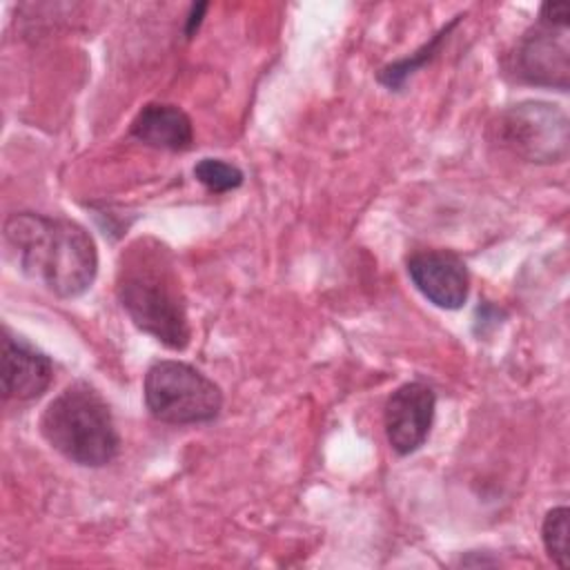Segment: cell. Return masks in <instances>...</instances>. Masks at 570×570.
I'll return each instance as SVG.
<instances>
[{
  "label": "cell",
  "instance_id": "obj_14",
  "mask_svg": "<svg viewBox=\"0 0 570 570\" xmlns=\"http://www.w3.org/2000/svg\"><path fill=\"white\" fill-rule=\"evenodd\" d=\"M207 7H209L207 2L191 4L189 13H187V22H185V36H187V38H191V36L198 31V27H200V22H203V16H205Z\"/></svg>",
  "mask_w": 570,
  "mask_h": 570
},
{
  "label": "cell",
  "instance_id": "obj_12",
  "mask_svg": "<svg viewBox=\"0 0 570 570\" xmlns=\"http://www.w3.org/2000/svg\"><path fill=\"white\" fill-rule=\"evenodd\" d=\"M568 521H570V510L566 505H557L546 512L543 523H541V539L548 557L559 566L568 568L570 566V552H568Z\"/></svg>",
  "mask_w": 570,
  "mask_h": 570
},
{
  "label": "cell",
  "instance_id": "obj_4",
  "mask_svg": "<svg viewBox=\"0 0 570 570\" xmlns=\"http://www.w3.org/2000/svg\"><path fill=\"white\" fill-rule=\"evenodd\" d=\"M142 394L149 414L169 425L209 423L223 410L220 387L194 365L174 358L149 365Z\"/></svg>",
  "mask_w": 570,
  "mask_h": 570
},
{
  "label": "cell",
  "instance_id": "obj_5",
  "mask_svg": "<svg viewBox=\"0 0 570 570\" xmlns=\"http://www.w3.org/2000/svg\"><path fill=\"white\" fill-rule=\"evenodd\" d=\"M492 131L501 147L528 163L552 165L568 158L570 125L559 105L546 100L510 105L499 111Z\"/></svg>",
  "mask_w": 570,
  "mask_h": 570
},
{
  "label": "cell",
  "instance_id": "obj_6",
  "mask_svg": "<svg viewBox=\"0 0 570 570\" xmlns=\"http://www.w3.org/2000/svg\"><path fill=\"white\" fill-rule=\"evenodd\" d=\"M510 71L517 80L566 91L570 85L568 4L546 2L537 22L521 36L510 56Z\"/></svg>",
  "mask_w": 570,
  "mask_h": 570
},
{
  "label": "cell",
  "instance_id": "obj_9",
  "mask_svg": "<svg viewBox=\"0 0 570 570\" xmlns=\"http://www.w3.org/2000/svg\"><path fill=\"white\" fill-rule=\"evenodd\" d=\"M53 381L51 358L7 327L2 332V394L13 401H33Z\"/></svg>",
  "mask_w": 570,
  "mask_h": 570
},
{
  "label": "cell",
  "instance_id": "obj_10",
  "mask_svg": "<svg viewBox=\"0 0 570 570\" xmlns=\"http://www.w3.org/2000/svg\"><path fill=\"white\" fill-rule=\"evenodd\" d=\"M129 134L147 147L163 151H185L194 142V125L189 116L167 102L145 105L129 125Z\"/></svg>",
  "mask_w": 570,
  "mask_h": 570
},
{
  "label": "cell",
  "instance_id": "obj_2",
  "mask_svg": "<svg viewBox=\"0 0 570 570\" xmlns=\"http://www.w3.org/2000/svg\"><path fill=\"white\" fill-rule=\"evenodd\" d=\"M116 296L131 323L169 350L191 341L187 301L169 247L156 238L134 240L120 256Z\"/></svg>",
  "mask_w": 570,
  "mask_h": 570
},
{
  "label": "cell",
  "instance_id": "obj_1",
  "mask_svg": "<svg viewBox=\"0 0 570 570\" xmlns=\"http://www.w3.org/2000/svg\"><path fill=\"white\" fill-rule=\"evenodd\" d=\"M9 258L60 298L85 294L98 274V249L76 220L36 212L9 214L2 227Z\"/></svg>",
  "mask_w": 570,
  "mask_h": 570
},
{
  "label": "cell",
  "instance_id": "obj_3",
  "mask_svg": "<svg viewBox=\"0 0 570 570\" xmlns=\"http://www.w3.org/2000/svg\"><path fill=\"white\" fill-rule=\"evenodd\" d=\"M40 434L67 461L85 468H102L120 450V436L107 401L85 381L67 385L45 407Z\"/></svg>",
  "mask_w": 570,
  "mask_h": 570
},
{
  "label": "cell",
  "instance_id": "obj_7",
  "mask_svg": "<svg viewBox=\"0 0 570 570\" xmlns=\"http://www.w3.org/2000/svg\"><path fill=\"white\" fill-rule=\"evenodd\" d=\"M436 410V394L428 383L410 381L396 387L383 410V425L390 448L405 456L416 452L430 434Z\"/></svg>",
  "mask_w": 570,
  "mask_h": 570
},
{
  "label": "cell",
  "instance_id": "obj_8",
  "mask_svg": "<svg viewBox=\"0 0 570 570\" xmlns=\"http://www.w3.org/2000/svg\"><path fill=\"white\" fill-rule=\"evenodd\" d=\"M407 276L414 287L441 309H459L470 294L465 263L448 249H421L407 261Z\"/></svg>",
  "mask_w": 570,
  "mask_h": 570
},
{
  "label": "cell",
  "instance_id": "obj_11",
  "mask_svg": "<svg viewBox=\"0 0 570 570\" xmlns=\"http://www.w3.org/2000/svg\"><path fill=\"white\" fill-rule=\"evenodd\" d=\"M459 20H461V16H456L450 24L441 27V31L434 33V38H432L430 42H425L419 51H414L410 58H401V60L390 62L387 67H383V69L376 73V80H379L381 85H385L387 89L399 91V89L403 87V82H405L419 67H423L428 60H432V58L436 56L441 42L448 38V33L454 29V24H456Z\"/></svg>",
  "mask_w": 570,
  "mask_h": 570
},
{
  "label": "cell",
  "instance_id": "obj_13",
  "mask_svg": "<svg viewBox=\"0 0 570 570\" xmlns=\"http://www.w3.org/2000/svg\"><path fill=\"white\" fill-rule=\"evenodd\" d=\"M194 178L212 194H225V191H234L243 185L245 174L223 160V158H203L194 165Z\"/></svg>",
  "mask_w": 570,
  "mask_h": 570
}]
</instances>
